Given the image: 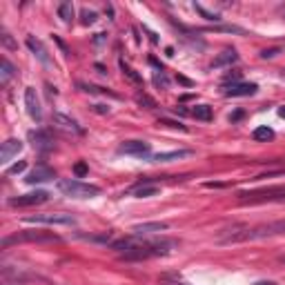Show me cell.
I'll use <instances>...</instances> for the list:
<instances>
[{
  "instance_id": "39",
  "label": "cell",
  "mask_w": 285,
  "mask_h": 285,
  "mask_svg": "<svg viewBox=\"0 0 285 285\" xmlns=\"http://www.w3.org/2000/svg\"><path fill=\"white\" fill-rule=\"evenodd\" d=\"M254 285H274V283H270V281H259V283H254Z\"/></svg>"
},
{
  "instance_id": "3",
  "label": "cell",
  "mask_w": 285,
  "mask_h": 285,
  "mask_svg": "<svg viewBox=\"0 0 285 285\" xmlns=\"http://www.w3.org/2000/svg\"><path fill=\"white\" fill-rule=\"evenodd\" d=\"M16 243H60V236L54 234V232L27 230V232H16L11 236H5L0 245L7 249L9 245H16Z\"/></svg>"
},
{
  "instance_id": "21",
  "label": "cell",
  "mask_w": 285,
  "mask_h": 285,
  "mask_svg": "<svg viewBox=\"0 0 285 285\" xmlns=\"http://www.w3.org/2000/svg\"><path fill=\"white\" fill-rule=\"evenodd\" d=\"M192 116H194L196 120H212V107H207V105H196L194 109H192Z\"/></svg>"
},
{
  "instance_id": "12",
  "label": "cell",
  "mask_w": 285,
  "mask_h": 285,
  "mask_svg": "<svg viewBox=\"0 0 285 285\" xmlns=\"http://www.w3.org/2000/svg\"><path fill=\"white\" fill-rule=\"evenodd\" d=\"M25 43H27V47L31 49V54L36 56L38 60H40V62H43V65H45V67H49V65H51V58H49V54H47V49H45V45L40 43L38 38H34V36H27V40H25Z\"/></svg>"
},
{
  "instance_id": "8",
  "label": "cell",
  "mask_w": 285,
  "mask_h": 285,
  "mask_svg": "<svg viewBox=\"0 0 285 285\" xmlns=\"http://www.w3.org/2000/svg\"><path fill=\"white\" fill-rule=\"evenodd\" d=\"M25 107H27V114L31 116V120L43 123V107H40L38 94H36V89H34V87H27V89H25Z\"/></svg>"
},
{
  "instance_id": "24",
  "label": "cell",
  "mask_w": 285,
  "mask_h": 285,
  "mask_svg": "<svg viewBox=\"0 0 285 285\" xmlns=\"http://www.w3.org/2000/svg\"><path fill=\"white\" fill-rule=\"evenodd\" d=\"M58 16L62 18V22H72V18H74V7H72V3H62L60 7H58Z\"/></svg>"
},
{
  "instance_id": "16",
  "label": "cell",
  "mask_w": 285,
  "mask_h": 285,
  "mask_svg": "<svg viewBox=\"0 0 285 285\" xmlns=\"http://www.w3.org/2000/svg\"><path fill=\"white\" fill-rule=\"evenodd\" d=\"M54 123H56L58 127H62V130H67V132L83 134V127H80L74 118H69V116H65V114H54Z\"/></svg>"
},
{
  "instance_id": "13",
  "label": "cell",
  "mask_w": 285,
  "mask_h": 285,
  "mask_svg": "<svg viewBox=\"0 0 285 285\" xmlns=\"http://www.w3.org/2000/svg\"><path fill=\"white\" fill-rule=\"evenodd\" d=\"M22 149V143L18 138H9V141L3 143V149H0V163H9L14 156H18Z\"/></svg>"
},
{
  "instance_id": "34",
  "label": "cell",
  "mask_w": 285,
  "mask_h": 285,
  "mask_svg": "<svg viewBox=\"0 0 285 285\" xmlns=\"http://www.w3.org/2000/svg\"><path fill=\"white\" fill-rule=\"evenodd\" d=\"M278 54V49L274 47V49H265V51H261V58H274Z\"/></svg>"
},
{
  "instance_id": "19",
  "label": "cell",
  "mask_w": 285,
  "mask_h": 285,
  "mask_svg": "<svg viewBox=\"0 0 285 285\" xmlns=\"http://www.w3.org/2000/svg\"><path fill=\"white\" fill-rule=\"evenodd\" d=\"M14 74H16V67L9 62V58H5V56H3V58H0V83L7 85Z\"/></svg>"
},
{
  "instance_id": "15",
  "label": "cell",
  "mask_w": 285,
  "mask_h": 285,
  "mask_svg": "<svg viewBox=\"0 0 285 285\" xmlns=\"http://www.w3.org/2000/svg\"><path fill=\"white\" fill-rule=\"evenodd\" d=\"M189 154H192L189 149H174V152H161V154H154V156H152V163H172V161L185 159V156H189Z\"/></svg>"
},
{
  "instance_id": "2",
  "label": "cell",
  "mask_w": 285,
  "mask_h": 285,
  "mask_svg": "<svg viewBox=\"0 0 285 285\" xmlns=\"http://www.w3.org/2000/svg\"><path fill=\"white\" fill-rule=\"evenodd\" d=\"M285 234V220H274V223H265L252 230H243V232H232L228 236H220V243H241V241H257V238L265 236H276Z\"/></svg>"
},
{
  "instance_id": "7",
  "label": "cell",
  "mask_w": 285,
  "mask_h": 285,
  "mask_svg": "<svg viewBox=\"0 0 285 285\" xmlns=\"http://www.w3.org/2000/svg\"><path fill=\"white\" fill-rule=\"evenodd\" d=\"M49 199L47 192L43 189H36V192H29V194H22V196H14L9 199V205L11 207H34V205H40Z\"/></svg>"
},
{
  "instance_id": "23",
  "label": "cell",
  "mask_w": 285,
  "mask_h": 285,
  "mask_svg": "<svg viewBox=\"0 0 285 285\" xmlns=\"http://www.w3.org/2000/svg\"><path fill=\"white\" fill-rule=\"evenodd\" d=\"M120 69H123V74H125V76L130 78V80H132V83H136V85H141V83H143V76L136 72V69H132V67L125 62V60H120Z\"/></svg>"
},
{
  "instance_id": "22",
  "label": "cell",
  "mask_w": 285,
  "mask_h": 285,
  "mask_svg": "<svg viewBox=\"0 0 285 285\" xmlns=\"http://www.w3.org/2000/svg\"><path fill=\"white\" fill-rule=\"evenodd\" d=\"M31 136V141H34V147H40V149H49V143H51V138L47 136V134H36V132H31L29 134Z\"/></svg>"
},
{
  "instance_id": "5",
  "label": "cell",
  "mask_w": 285,
  "mask_h": 285,
  "mask_svg": "<svg viewBox=\"0 0 285 285\" xmlns=\"http://www.w3.org/2000/svg\"><path fill=\"white\" fill-rule=\"evenodd\" d=\"M241 203H265V201H285V185L265 187L257 192H241Z\"/></svg>"
},
{
  "instance_id": "6",
  "label": "cell",
  "mask_w": 285,
  "mask_h": 285,
  "mask_svg": "<svg viewBox=\"0 0 285 285\" xmlns=\"http://www.w3.org/2000/svg\"><path fill=\"white\" fill-rule=\"evenodd\" d=\"M25 223H36V225H74L76 218L72 214L56 212V214H36V216H27Z\"/></svg>"
},
{
  "instance_id": "4",
  "label": "cell",
  "mask_w": 285,
  "mask_h": 285,
  "mask_svg": "<svg viewBox=\"0 0 285 285\" xmlns=\"http://www.w3.org/2000/svg\"><path fill=\"white\" fill-rule=\"evenodd\" d=\"M58 189L62 192L65 196H72V199H94V196L101 194V187L91 183H83V181H60L58 183Z\"/></svg>"
},
{
  "instance_id": "1",
  "label": "cell",
  "mask_w": 285,
  "mask_h": 285,
  "mask_svg": "<svg viewBox=\"0 0 285 285\" xmlns=\"http://www.w3.org/2000/svg\"><path fill=\"white\" fill-rule=\"evenodd\" d=\"M176 245V241L170 238H161V241H145V243H134V241H116L114 247L116 249H125L120 252L123 261H145L152 257H163V254H170V249Z\"/></svg>"
},
{
  "instance_id": "36",
  "label": "cell",
  "mask_w": 285,
  "mask_h": 285,
  "mask_svg": "<svg viewBox=\"0 0 285 285\" xmlns=\"http://www.w3.org/2000/svg\"><path fill=\"white\" fill-rule=\"evenodd\" d=\"M225 80H238V72H232V74H228V76H225Z\"/></svg>"
},
{
  "instance_id": "38",
  "label": "cell",
  "mask_w": 285,
  "mask_h": 285,
  "mask_svg": "<svg viewBox=\"0 0 285 285\" xmlns=\"http://www.w3.org/2000/svg\"><path fill=\"white\" fill-rule=\"evenodd\" d=\"M278 116H281V118H285V107H278Z\"/></svg>"
},
{
  "instance_id": "25",
  "label": "cell",
  "mask_w": 285,
  "mask_h": 285,
  "mask_svg": "<svg viewBox=\"0 0 285 285\" xmlns=\"http://www.w3.org/2000/svg\"><path fill=\"white\" fill-rule=\"evenodd\" d=\"M136 103L143 105V107H147V109H154L156 107V101H154L152 96H147V94H138L136 96Z\"/></svg>"
},
{
  "instance_id": "33",
  "label": "cell",
  "mask_w": 285,
  "mask_h": 285,
  "mask_svg": "<svg viewBox=\"0 0 285 285\" xmlns=\"http://www.w3.org/2000/svg\"><path fill=\"white\" fill-rule=\"evenodd\" d=\"M74 172H76V176H85V174L89 172V167H87L85 163H76V165H74Z\"/></svg>"
},
{
  "instance_id": "17",
  "label": "cell",
  "mask_w": 285,
  "mask_h": 285,
  "mask_svg": "<svg viewBox=\"0 0 285 285\" xmlns=\"http://www.w3.org/2000/svg\"><path fill=\"white\" fill-rule=\"evenodd\" d=\"M132 192H134V196H136V199H149V196H156V194H159L161 187H159V185H145V183H138Z\"/></svg>"
},
{
  "instance_id": "32",
  "label": "cell",
  "mask_w": 285,
  "mask_h": 285,
  "mask_svg": "<svg viewBox=\"0 0 285 285\" xmlns=\"http://www.w3.org/2000/svg\"><path fill=\"white\" fill-rule=\"evenodd\" d=\"M0 38H3V43H5V47H9V49H16V47H18V45H16V43H14V40H11V36H9V34H7V31H3V36H0Z\"/></svg>"
},
{
  "instance_id": "37",
  "label": "cell",
  "mask_w": 285,
  "mask_h": 285,
  "mask_svg": "<svg viewBox=\"0 0 285 285\" xmlns=\"http://www.w3.org/2000/svg\"><path fill=\"white\" fill-rule=\"evenodd\" d=\"M178 80H181L183 85H192V80H187V78H183V76H178Z\"/></svg>"
},
{
  "instance_id": "26",
  "label": "cell",
  "mask_w": 285,
  "mask_h": 285,
  "mask_svg": "<svg viewBox=\"0 0 285 285\" xmlns=\"http://www.w3.org/2000/svg\"><path fill=\"white\" fill-rule=\"evenodd\" d=\"M194 9L199 11V14H201L205 20H220V18H218V14H212V11H207L205 7H203V5H194Z\"/></svg>"
},
{
  "instance_id": "29",
  "label": "cell",
  "mask_w": 285,
  "mask_h": 285,
  "mask_svg": "<svg viewBox=\"0 0 285 285\" xmlns=\"http://www.w3.org/2000/svg\"><path fill=\"white\" fill-rule=\"evenodd\" d=\"M96 20H98L96 11H89V9H85V11H83V25H94Z\"/></svg>"
},
{
  "instance_id": "40",
  "label": "cell",
  "mask_w": 285,
  "mask_h": 285,
  "mask_svg": "<svg viewBox=\"0 0 285 285\" xmlns=\"http://www.w3.org/2000/svg\"><path fill=\"white\" fill-rule=\"evenodd\" d=\"M281 261H283V263H285V257H281Z\"/></svg>"
},
{
  "instance_id": "31",
  "label": "cell",
  "mask_w": 285,
  "mask_h": 285,
  "mask_svg": "<svg viewBox=\"0 0 285 285\" xmlns=\"http://www.w3.org/2000/svg\"><path fill=\"white\" fill-rule=\"evenodd\" d=\"M161 283L163 285H189V283L178 281V278H172V276H161Z\"/></svg>"
},
{
  "instance_id": "11",
  "label": "cell",
  "mask_w": 285,
  "mask_h": 285,
  "mask_svg": "<svg viewBox=\"0 0 285 285\" xmlns=\"http://www.w3.org/2000/svg\"><path fill=\"white\" fill-rule=\"evenodd\" d=\"M259 89L257 83H234L225 89V96L230 98H241V96H254Z\"/></svg>"
},
{
  "instance_id": "18",
  "label": "cell",
  "mask_w": 285,
  "mask_h": 285,
  "mask_svg": "<svg viewBox=\"0 0 285 285\" xmlns=\"http://www.w3.org/2000/svg\"><path fill=\"white\" fill-rule=\"evenodd\" d=\"M238 60V54L234 49H225L223 54H218L216 58L212 60V67H225V65H232V62Z\"/></svg>"
},
{
  "instance_id": "27",
  "label": "cell",
  "mask_w": 285,
  "mask_h": 285,
  "mask_svg": "<svg viewBox=\"0 0 285 285\" xmlns=\"http://www.w3.org/2000/svg\"><path fill=\"white\" fill-rule=\"evenodd\" d=\"M27 170V161H18V163H14V165L7 170V174H11V176H16V174H22Z\"/></svg>"
},
{
  "instance_id": "20",
  "label": "cell",
  "mask_w": 285,
  "mask_h": 285,
  "mask_svg": "<svg viewBox=\"0 0 285 285\" xmlns=\"http://www.w3.org/2000/svg\"><path fill=\"white\" fill-rule=\"evenodd\" d=\"M252 136H254V141H272L274 138V130L272 127H267V125H263V127H257V130L252 132Z\"/></svg>"
},
{
  "instance_id": "9",
  "label": "cell",
  "mask_w": 285,
  "mask_h": 285,
  "mask_svg": "<svg viewBox=\"0 0 285 285\" xmlns=\"http://www.w3.org/2000/svg\"><path fill=\"white\" fill-rule=\"evenodd\" d=\"M54 178H56V172L51 170V167H47V165H38V167H34V170L27 174L25 181H27V183H31V185H36V183L54 181Z\"/></svg>"
},
{
  "instance_id": "10",
  "label": "cell",
  "mask_w": 285,
  "mask_h": 285,
  "mask_svg": "<svg viewBox=\"0 0 285 285\" xmlns=\"http://www.w3.org/2000/svg\"><path fill=\"white\" fill-rule=\"evenodd\" d=\"M118 154L147 156L149 154V143H145V141H125L123 145H118Z\"/></svg>"
},
{
  "instance_id": "30",
  "label": "cell",
  "mask_w": 285,
  "mask_h": 285,
  "mask_svg": "<svg viewBox=\"0 0 285 285\" xmlns=\"http://www.w3.org/2000/svg\"><path fill=\"white\" fill-rule=\"evenodd\" d=\"M159 125H167V127H174V130H181V132H185V125L176 123V120H170V118H161V123H159Z\"/></svg>"
},
{
  "instance_id": "14",
  "label": "cell",
  "mask_w": 285,
  "mask_h": 285,
  "mask_svg": "<svg viewBox=\"0 0 285 285\" xmlns=\"http://www.w3.org/2000/svg\"><path fill=\"white\" fill-rule=\"evenodd\" d=\"M170 225L163 223V220H154V223H141V225H134L132 234L141 236V234H154V232H165Z\"/></svg>"
},
{
  "instance_id": "28",
  "label": "cell",
  "mask_w": 285,
  "mask_h": 285,
  "mask_svg": "<svg viewBox=\"0 0 285 285\" xmlns=\"http://www.w3.org/2000/svg\"><path fill=\"white\" fill-rule=\"evenodd\" d=\"M154 85L156 87H163V89H167V87H170V80H167V76H165V74H159V72H156L154 74Z\"/></svg>"
},
{
  "instance_id": "35",
  "label": "cell",
  "mask_w": 285,
  "mask_h": 285,
  "mask_svg": "<svg viewBox=\"0 0 285 285\" xmlns=\"http://www.w3.org/2000/svg\"><path fill=\"white\" fill-rule=\"evenodd\" d=\"M96 112H101V114H107V112H109V107H105V105H96Z\"/></svg>"
}]
</instances>
